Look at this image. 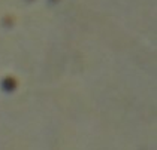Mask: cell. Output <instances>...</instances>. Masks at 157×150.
<instances>
[{"label": "cell", "instance_id": "obj_1", "mask_svg": "<svg viewBox=\"0 0 157 150\" xmlns=\"http://www.w3.org/2000/svg\"><path fill=\"white\" fill-rule=\"evenodd\" d=\"M3 86H5L6 89H9V91H11V89L15 88V82H13V79H6L5 83H3Z\"/></svg>", "mask_w": 157, "mask_h": 150}]
</instances>
